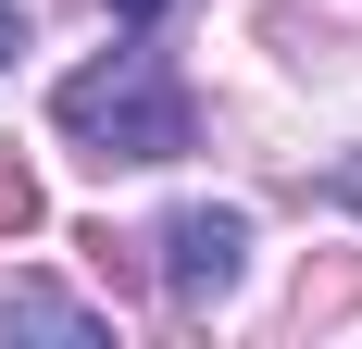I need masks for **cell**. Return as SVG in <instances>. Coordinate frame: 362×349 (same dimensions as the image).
Segmentation results:
<instances>
[{"instance_id": "obj_1", "label": "cell", "mask_w": 362, "mask_h": 349, "mask_svg": "<svg viewBox=\"0 0 362 349\" xmlns=\"http://www.w3.org/2000/svg\"><path fill=\"white\" fill-rule=\"evenodd\" d=\"M63 138H88L100 162H175L187 150V88L163 75V50H138V25H125V50H100L88 75H63Z\"/></svg>"}, {"instance_id": "obj_5", "label": "cell", "mask_w": 362, "mask_h": 349, "mask_svg": "<svg viewBox=\"0 0 362 349\" xmlns=\"http://www.w3.org/2000/svg\"><path fill=\"white\" fill-rule=\"evenodd\" d=\"M13 37H25V13H0V63H13Z\"/></svg>"}, {"instance_id": "obj_6", "label": "cell", "mask_w": 362, "mask_h": 349, "mask_svg": "<svg viewBox=\"0 0 362 349\" xmlns=\"http://www.w3.org/2000/svg\"><path fill=\"white\" fill-rule=\"evenodd\" d=\"M112 13H125V25H150V13H163V0H112Z\"/></svg>"}, {"instance_id": "obj_2", "label": "cell", "mask_w": 362, "mask_h": 349, "mask_svg": "<svg viewBox=\"0 0 362 349\" xmlns=\"http://www.w3.org/2000/svg\"><path fill=\"white\" fill-rule=\"evenodd\" d=\"M238 262H250V212L187 200L175 225H163V287H175V312H213L225 287H238Z\"/></svg>"}, {"instance_id": "obj_4", "label": "cell", "mask_w": 362, "mask_h": 349, "mask_svg": "<svg viewBox=\"0 0 362 349\" xmlns=\"http://www.w3.org/2000/svg\"><path fill=\"white\" fill-rule=\"evenodd\" d=\"M25 225H37V174L0 150V237H25Z\"/></svg>"}, {"instance_id": "obj_3", "label": "cell", "mask_w": 362, "mask_h": 349, "mask_svg": "<svg viewBox=\"0 0 362 349\" xmlns=\"http://www.w3.org/2000/svg\"><path fill=\"white\" fill-rule=\"evenodd\" d=\"M0 324H25V337H100V324L75 312V300H50V287H0Z\"/></svg>"}]
</instances>
